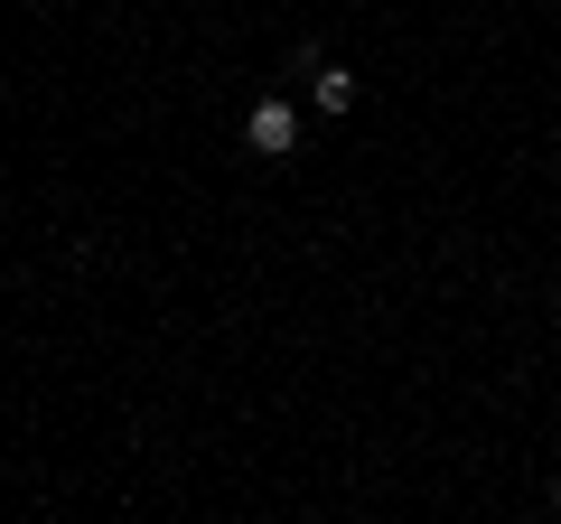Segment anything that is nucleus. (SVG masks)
Wrapping results in <instances>:
<instances>
[{"instance_id": "3", "label": "nucleus", "mask_w": 561, "mask_h": 524, "mask_svg": "<svg viewBox=\"0 0 561 524\" xmlns=\"http://www.w3.org/2000/svg\"><path fill=\"white\" fill-rule=\"evenodd\" d=\"M552 505H561V487H552Z\"/></svg>"}, {"instance_id": "1", "label": "nucleus", "mask_w": 561, "mask_h": 524, "mask_svg": "<svg viewBox=\"0 0 561 524\" xmlns=\"http://www.w3.org/2000/svg\"><path fill=\"white\" fill-rule=\"evenodd\" d=\"M243 141H253L262 160H290V150H300V113H290V103H253V113H243Z\"/></svg>"}, {"instance_id": "2", "label": "nucleus", "mask_w": 561, "mask_h": 524, "mask_svg": "<svg viewBox=\"0 0 561 524\" xmlns=\"http://www.w3.org/2000/svg\"><path fill=\"white\" fill-rule=\"evenodd\" d=\"M300 76H309V94H319V113H356V76H346V66L300 57Z\"/></svg>"}]
</instances>
